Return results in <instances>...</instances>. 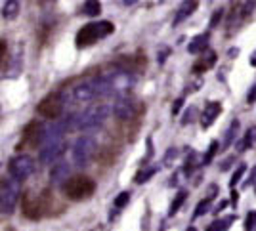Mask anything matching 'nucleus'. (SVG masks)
I'll return each instance as SVG.
<instances>
[{
    "instance_id": "f257e3e1",
    "label": "nucleus",
    "mask_w": 256,
    "mask_h": 231,
    "mask_svg": "<svg viewBox=\"0 0 256 231\" xmlns=\"http://www.w3.org/2000/svg\"><path fill=\"white\" fill-rule=\"evenodd\" d=\"M113 31H115V25H113L111 21H98V23L82 25V29L76 32V36H75L76 48H88V46H92L94 42L109 36Z\"/></svg>"
},
{
    "instance_id": "f03ea898",
    "label": "nucleus",
    "mask_w": 256,
    "mask_h": 231,
    "mask_svg": "<svg viewBox=\"0 0 256 231\" xmlns=\"http://www.w3.org/2000/svg\"><path fill=\"white\" fill-rule=\"evenodd\" d=\"M109 116V107L104 104H96L92 107H88L84 113L76 115V128L78 130H84V132H90V130H96L104 124Z\"/></svg>"
},
{
    "instance_id": "7ed1b4c3",
    "label": "nucleus",
    "mask_w": 256,
    "mask_h": 231,
    "mask_svg": "<svg viewBox=\"0 0 256 231\" xmlns=\"http://www.w3.org/2000/svg\"><path fill=\"white\" fill-rule=\"evenodd\" d=\"M94 189H96V184H94V180H90L88 176H75V178H71L64 186L65 197L71 200L88 199L94 193Z\"/></svg>"
},
{
    "instance_id": "20e7f679",
    "label": "nucleus",
    "mask_w": 256,
    "mask_h": 231,
    "mask_svg": "<svg viewBox=\"0 0 256 231\" xmlns=\"http://www.w3.org/2000/svg\"><path fill=\"white\" fill-rule=\"evenodd\" d=\"M22 195V182L16 178L2 180V191H0V208L4 214H12Z\"/></svg>"
},
{
    "instance_id": "39448f33",
    "label": "nucleus",
    "mask_w": 256,
    "mask_h": 231,
    "mask_svg": "<svg viewBox=\"0 0 256 231\" xmlns=\"http://www.w3.org/2000/svg\"><path fill=\"white\" fill-rule=\"evenodd\" d=\"M96 153V140L92 136H80L73 146V162L76 166H86Z\"/></svg>"
},
{
    "instance_id": "423d86ee",
    "label": "nucleus",
    "mask_w": 256,
    "mask_h": 231,
    "mask_svg": "<svg viewBox=\"0 0 256 231\" xmlns=\"http://www.w3.org/2000/svg\"><path fill=\"white\" fill-rule=\"evenodd\" d=\"M64 96L62 94H50L46 96L42 102L38 104V107H36V113L40 116H44V118H50V120H56L58 116L64 113Z\"/></svg>"
},
{
    "instance_id": "0eeeda50",
    "label": "nucleus",
    "mask_w": 256,
    "mask_h": 231,
    "mask_svg": "<svg viewBox=\"0 0 256 231\" xmlns=\"http://www.w3.org/2000/svg\"><path fill=\"white\" fill-rule=\"evenodd\" d=\"M8 170H10L12 178H16L18 182H23L34 172V158L31 155H18V157L10 158Z\"/></svg>"
},
{
    "instance_id": "6e6552de",
    "label": "nucleus",
    "mask_w": 256,
    "mask_h": 231,
    "mask_svg": "<svg viewBox=\"0 0 256 231\" xmlns=\"http://www.w3.org/2000/svg\"><path fill=\"white\" fill-rule=\"evenodd\" d=\"M111 111L120 120H128L136 113V104L128 96H118L117 100H115V104H113V107H111Z\"/></svg>"
},
{
    "instance_id": "1a4fd4ad",
    "label": "nucleus",
    "mask_w": 256,
    "mask_h": 231,
    "mask_svg": "<svg viewBox=\"0 0 256 231\" xmlns=\"http://www.w3.org/2000/svg\"><path fill=\"white\" fill-rule=\"evenodd\" d=\"M65 149H67V144H65V142L40 147V151H38V162H40V164H52V162H56L58 158L64 155Z\"/></svg>"
},
{
    "instance_id": "9d476101",
    "label": "nucleus",
    "mask_w": 256,
    "mask_h": 231,
    "mask_svg": "<svg viewBox=\"0 0 256 231\" xmlns=\"http://www.w3.org/2000/svg\"><path fill=\"white\" fill-rule=\"evenodd\" d=\"M222 113V104L220 102H208V104L204 105L203 113H201V126L203 128H210L214 124V120L220 116Z\"/></svg>"
},
{
    "instance_id": "9b49d317",
    "label": "nucleus",
    "mask_w": 256,
    "mask_h": 231,
    "mask_svg": "<svg viewBox=\"0 0 256 231\" xmlns=\"http://www.w3.org/2000/svg\"><path fill=\"white\" fill-rule=\"evenodd\" d=\"M96 98V88H94V80H82L73 88V100L75 102H90Z\"/></svg>"
},
{
    "instance_id": "f8f14e48",
    "label": "nucleus",
    "mask_w": 256,
    "mask_h": 231,
    "mask_svg": "<svg viewBox=\"0 0 256 231\" xmlns=\"http://www.w3.org/2000/svg\"><path fill=\"white\" fill-rule=\"evenodd\" d=\"M69 176H71V166L67 162H56L50 170V182L54 186H64L69 182Z\"/></svg>"
},
{
    "instance_id": "ddd939ff",
    "label": "nucleus",
    "mask_w": 256,
    "mask_h": 231,
    "mask_svg": "<svg viewBox=\"0 0 256 231\" xmlns=\"http://www.w3.org/2000/svg\"><path fill=\"white\" fill-rule=\"evenodd\" d=\"M208 32H201L197 36H193L190 44H188V52L193 54V56H199V54H204L206 48H208Z\"/></svg>"
},
{
    "instance_id": "4468645a",
    "label": "nucleus",
    "mask_w": 256,
    "mask_h": 231,
    "mask_svg": "<svg viewBox=\"0 0 256 231\" xmlns=\"http://www.w3.org/2000/svg\"><path fill=\"white\" fill-rule=\"evenodd\" d=\"M197 6H199V4H197L195 0H192V2H190V0H188V2H182V6L178 8L176 16H174V21H172V25H180L184 20H188V18L192 16L193 12L197 10Z\"/></svg>"
},
{
    "instance_id": "2eb2a0df",
    "label": "nucleus",
    "mask_w": 256,
    "mask_h": 231,
    "mask_svg": "<svg viewBox=\"0 0 256 231\" xmlns=\"http://www.w3.org/2000/svg\"><path fill=\"white\" fill-rule=\"evenodd\" d=\"M256 144V126L252 128H248L246 130V134L243 136V140H239L235 147H237V151H246V149H250V147Z\"/></svg>"
},
{
    "instance_id": "dca6fc26",
    "label": "nucleus",
    "mask_w": 256,
    "mask_h": 231,
    "mask_svg": "<svg viewBox=\"0 0 256 231\" xmlns=\"http://www.w3.org/2000/svg\"><path fill=\"white\" fill-rule=\"evenodd\" d=\"M20 12V2L18 0H6L2 2V18L4 20H14Z\"/></svg>"
},
{
    "instance_id": "f3484780",
    "label": "nucleus",
    "mask_w": 256,
    "mask_h": 231,
    "mask_svg": "<svg viewBox=\"0 0 256 231\" xmlns=\"http://www.w3.org/2000/svg\"><path fill=\"white\" fill-rule=\"evenodd\" d=\"M235 222V216H226V218H220V220H214L206 231H228L232 228V224Z\"/></svg>"
},
{
    "instance_id": "a211bd4d",
    "label": "nucleus",
    "mask_w": 256,
    "mask_h": 231,
    "mask_svg": "<svg viewBox=\"0 0 256 231\" xmlns=\"http://www.w3.org/2000/svg\"><path fill=\"white\" fill-rule=\"evenodd\" d=\"M237 130H239V120L235 118L232 120V124L228 126V130H226V136H224V142H222V149H228V147L234 144L235 140V134H237Z\"/></svg>"
},
{
    "instance_id": "6ab92c4d",
    "label": "nucleus",
    "mask_w": 256,
    "mask_h": 231,
    "mask_svg": "<svg viewBox=\"0 0 256 231\" xmlns=\"http://www.w3.org/2000/svg\"><path fill=\"white\" fill-rule=\"evenodd\" d=\"M82 14L88 16V18H98L102 14V4L96 2V0H88L82 4Z\"/></svg>"
},
{
    "instance_id": "aec40b11",
    "label": "nucleus",
    "mask_w": 256,
    "mask_h": 231,
    "mask_svg": "<svg viewBox=\"0 0 256 231\" xmlns=\"http://www.w3.org/2000/svg\"><path fill=\"white\" fill-rule=\"evenodd\" d=\"M157 170H159V166H148V168L144 166L138 174H136L134 182H136V184H146V182H150V178H153V176L157 174Z\"/></svg>"
},
{
    "instance_id": "412c9836",
    "label": "nucleus",
    "mask_w": 256,
    "mask_h": 231,
    "mask_svg": "<svg viewBox=\"0 0 256 231\" xmlns=\"http://www.w3.org/2000/svg\"><path fill=\"white\" fill-rule=\"evenodd\" d=\"M186 199H188V193L186 191H178L176 193V197H174V200L170 202V210H168V216H174V214H178L182 208V204L186 202Z\"/></svg>"
},
{
    "instance_id": "4be33fe9",
    "label": "nucleus",
    "mask_w": 256,
    "mask_h": 231,
    "mask_svg": "<svg viewBox=\"0 0 256 231\" xmlns=\"http://www.w3.org/2000/svg\"><path fill=\"white\" fill-rule=\"evenodd\" d=\"M218 147H220V144H218L216 140H212V142H210V146H208V149H206V155H203L204 166H206V164H210V160L214 158V155L218 153Z\"/></svg>"
},
{
    "instance_id": "5701e85b",
    "label": "nucleus",
    "mask_w": 256,
    "mask_h": 231,
    "mask_svg": "<svg viewBox=\"0 0 256 231\" xmlns=\"http://www.w3.org/2000/svg\"><path fill=\"white\" fill-rule=\"evenodd\" d=\"M178 158V149L176 147H168L166 153H164V158H162V164L164 166H172V162Z\"/></svg>"
},
{
    "instance_id": "b1692460",
    "label": "nucleus",
    "mask_w": 256,
    "mask_h": 231,
    "mask_svg": "<svg viewBox=\"0 0 256 231\" xmlns=\"http://www.w3.org/2000/svg\"><path fill=\"white\" fill-rule=\"evenodd\" d=\"M245 172H246V166H245V164H239V166H237V170L234 172L232 180H230V188L234 189L235 186H237V184L241 182V178H243V174H245Z\"/></svg>"
},
{
    "instance_id": "393cba45",
    "label": "nucleus",
    "mask_w": 256,
    "mask_h": 231,
    "mask_svg": "<svg viewBox=\"0 0 256 231\" xmlns=\"http://www.w3.org/2000/svg\"><path fill=\"white\" fill-rule=\"evenodd\" d=\"M210 206H212V200L210 199H204V200H201L199 204H197V208H195V218H199V216H203V214H206L208 210H210Z\"/></svg>"
},
{
    "instance_id": "a878e982",
    "label": "nucleus",
    "mask_w": 256,
    "mask_h": 231,
    "mask_svg": "<svg viewBox=\"0 0 256 231\" xmlns=\"http://www.w3.org/2000/svg\"><path fill=\"white\" fill-rule=\"evenodd\" d=\"M128 200H130V191H122V193H118L117 195V199H115V208L120 210V208H124L128 204Z\"/></svg>"
},
{
    "instance_id": "bb28decb",
    "label": "nucleus",
    "mask_w": 256,
    "mask_h": 231,
    "mask_svg": "<svg viewBox=\"0 0 256 231\" xmlns=\"http://www.w3.org/2000/svg\"><path fill=\"white\" fill-rule=\"evenodd\" d=\"M195 116H197V107L195 105H192L186 113H184V118H182V124L186 126V124H192L193 120H195Z\"/></svg>"
},
{
    "instance_id": "cd10ccee",
    "label": "nucleus",
    "mask_w": 256,
    "mask_h": 231,
    "mask_svg": "<svg viewBox=\"0 0 256 231\" xmlns=\"http://www.w3.org/2000/svg\"><path fill=\"white\" fill-rule=\"evenodd\" d=\"M245 230L246 231H256V210H250L245 218Z\"/></svg>"
},
{
    "instance_id": "c85d7f7f",
    "label": "nucleus",
    "mask_w": 256,
    "mask_h": 231,
    "mask_svg": "<svg viewBox=\"0 0 256 231\" xmlns=\"http://www.w3.org/2000/svg\"><path fill=\"white\" fill-rule=\"evenodd\" d=\"M222 16H224V10H222V8L214 12V14H212V20H210V27H216V25H218V21L222 20Z\"/></svg>"
},
{
    "instance_id": "c756f323",
    "label": "nucleus",
    "mask_w": 256,
    "mask_h": 231,
    "mask_svg": "<svg viewBox=\"0 0 256 231\" xmlns=\"http://www.w3.org/2000/svg\"><path fill=\"white\" fill-rule=\"evenodd\" d=\"M232 162H235V155L224 158V160H222V166H220V170H230V168H232Z\"/></svg>"
},
{
    "instance_id": "7c9ffc66",
    "label": "nucleus",
    "mask_w": 256,
    "mask_h": 231,
    "mask_svg": "<svg viewBox=\"0 0 256 231\" xmlns=\"http://www.w3.org/2000/svg\"><path fill=\"white\" fill-rule=\"evenodd\" d=\"M246 102H248V104H254L256 102V84L248 90V94H246Z\"/></svg>"
},
{
    "instance_id": "2f4dec72",
    "label": "nucleus",
    "mask_w": 256,
    "mask_h": 231,
    "mask_svg": "<svg viewBox=\"0 0 256 231\" xmlns=\"http://www.w3.org/2000/svg\"><path fill=\"white\" fill-rule=\"evenodd\" d=\"M182 104H184V100H182V98H178V100L172 104V115H178V111L182 109Z\"/></svg>"
},
{
    "instance_id": "473e14b6",
    "label": "nucleus",
    "mask_w": 256,
    "mask_h": 231,
    "mask_svg": "<svg viewBox=\"0 0 256 231\" xmlns=\"http://www.w3.org/2000/svg\"><path fill=\"white\" fill-rule=\"evenodd\" d=\"M168 54H170V50H168V48H162V52L157 54V62H159L160 65H162V63H164V60H166V56H168Z\"/></svg>"
},
{
    "instance_id": "72a5a7b5",
    "label": "nucleus",
    "mask_w": 256,
    "mask_h": 231,
    "mask_svg": "<svg viewBox=\"0 0 256 231\" xmlns=\"http://www.w3.org/2000/svg\"><path fill=\"white\" fill-rule=\"evenodd\" d=\"M216 195H218V186H210V188H208V195H206V199H210L212 200L214 197H216Z\"/></svg>"
},
{
    "instance_id": "f704fd0d",
    "label": "nucleus",
    "mask_w": 256,
    "mask_h": 231,
    "mask_svg": "<svg viewBox=\"0 0 256 231\" xmlns=\"http://www.w3.org/2000/svg\"><path fill=\"white\" fill-rule=\"evenodd\" d=\"M237 202H239V193H237V191H232V204L237 206Z\"/></svg>"
},
{
    "instance_id": "c9c22d12",
    "label": "nucleus",
    "mask_w": 256,
    "mask_h": 231,
    "mask_svg": "<svg viewBox=\"0 0 256 231\" xmlns=\"http://www.w3.org/2000/svg\"><path fill=\"white\" fill-rule=\"evenodd\" d=\"M248 63H250L252 67H256V50L252 52V56H250V60H248Z\"/></svg>"
},
{
    "instance_id": "e433bc0d",
    "label": "nucleus",
    "mask_w": 256,
    "mask_h": 231,
    "mask_svg": "<svg viewBox=\"0 0 256 231\" xmlns=\"http://www.w3.org/2000/svg\"><path fill=\"white\" fill-rule=\"evenodd\" d=\"M237 54H239V50H237V48H232V50H230V56H232V58H234V56H237Z\"/></svg>"
},
{
    "instance_id": "4c0bfd02",
    "label": "nucleus",
    "mask_w": 256,
    "mask_h": 231,
    "mask_svg": "<svg viewBox=\"0 0 256 231\" xmlns=\"http://www.w3.org/2000/svg\"><path fill=\"white\" fill-rule=\"evenodd\" d=\"M186 231H197V230H195V228H188Z\"/></svg>"
},
{
    "instance_id": "58836bf2",
    "label": "nucleus",
    "mask_w": 256,
    "mask_h": 231,
    "mask_svg": "<svg viewBox=\"0 0 256 231\" xmlns=\"http://www.w3.org/2000/svg\"><path fill=\"white\" fill-rule=\"evenodd\" d=\"M254 191H256V184H254Z\"/></svg>"
}]
</instances>
